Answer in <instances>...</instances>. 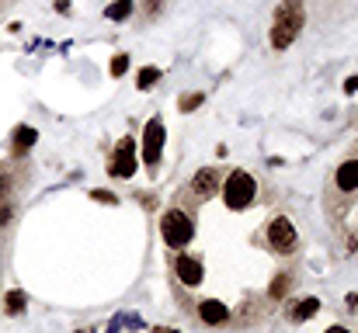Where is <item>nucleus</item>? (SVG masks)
<instances>
[{
    "mask_svg": "<svg viewBox=\"0 0 358 333\" xmlns=\"http://www.w3.org/2000/svg\"><path fill=\"white\" fill-rule=\"evenodd\" d=\"M303 0H282L278 10H275V21H271V45L275 49H289L296 42V35L303 31Z\"/></svg>",
    "mask_w": 358,
    "mask_h": 333,
    "instance_id": "f257e3e1",
    "label": "nucleus"
},
{
    "mask_svg": "<svg viewBox=\"0 0 358 333\" xmlns=\"http://www.w3.org/2000/svg\"><path fill=\"white\" fill-rule=\"evenodd\" d=\"M160 232H164V243H167V246H174V250L188 246V243H192V236H195L192 216H188V212H181V209H171V212L160 219Z\"/></svg>",
    "mask_w": 358,
    "mask_h": 333,
    "instance_id": "f03ea898",
    "label": "nucleus"
},
{
    "mask_svg": "<svg viewBox=\"0 0 358 333\" xmlns=\"http://www.w3.org/2000/svg\"><path fill=\"white\" fill-rule=\"evenodd\" d=\"M254 195H257V184H254V177L247 174V170H234L230 177H227V184H223V198H227V205L237 212V209H247L250 202H254Z\"/></svg>",
    "mask_w": 358,
    "mask_h": 333,
    "instance_id": "7ed1b4c3",
    "label": "nucleus"
},
{
    "mask_svg": "<svg viewBox=\"0 0 358 333\" xmlns=\"http://www.w3.org/2000/svg\"><path fill=\"white\" fill-rule=\"evenodd\" d=\"M143 156H146V167H153V174H157V163H160V156H164V121H160V118H150V121H146Z\"/></svg>",
    "mask_w": 358,
    "mask_h": 333,
    "instance_id": "20e7f679",
    "label": "nucleus"
},
{
    "mask_svg": "<svg viewBox=\"0 0 358 333\" xmlns=\"http://www.w3.org/2000/svg\"><path fill=\"white\" fill-rule=\"evenodd\" d=\"M268 246L275 253H292L296 250V225L289 219H271L268 222Z\"/></svg>",
    "mask_w": 358,
    "mask_h": 333,
    "instance_id": "39448f33",
    "label": "nucleus"
},
{
    "mask_svg": "<svg viewBox=\"0 0 358 333\" xmlns=\"http://www.w3.org/2000/svg\"><path fill=\"white\" fill-rule=\"evenodd\" d=\"M112 177H132L136 174V139L125 135L119 146H115V156H112Z\"/></svg>",
    "mask_w": 358,
    "mask_h": 333,
    "instance_id": "423d86ee",
    "label": "nucleus"
},
{
    "mask_svg": "<svg viewBox=\"0 0 358 333\" xmlns=\"http://www.w3.org/2000/svg\"><path fill=\"white\" fill-rule=\"evenodd\" d=\"M220 191V170L216 167H202L199 174H195V181H192V195L199 198V202H206V198H213Z\"/></svg>",
    "mask_w": 358,
    "mask_h": 333,
    "instance_id": "0eeeda50",
    "label": "nucleus"
},
{
    "mask_svg": "<svg viewBox=\"0 0 358 333\" xmlns=\"http://www.w3.org/2000/svg\"><path fill=\"white\" fill-rule=\"evenodd\" d=\"M174 267H178V278H181L185 285H199V281L206 278V271H202V264H199L195 257H188V253H181Z\"/></svg>",
    "mask_w": 358,
    "mask_h": 333,
    "instance_id": "6e6552de",
    "label": "nucleus"
},
{
    "mask_svg": "<svg viewBox=\"0 0 358 333\" xmlns=\"http://www.w3.org/2000/svg\"><path fill=\"white\" fill-rule=\"evenodd\" d=\"M199 316H202V323H209V327H216V323H227V306L223 302H216V299H206V302H199Z\"/></svg>",
    "mask_w": 358,
    "mask_h": 333,
    "instance_id": "1a4fd4ad",
    "label": "nucleus"
},
{
    "mask_svg": "<svg viewBox=\"0 0 358 333\" xmlns=\"http://www.w3.org/2000/svg\"><path fill=\"white\" fill-rule=\"evenodd\" d=\"M334 181H338V188H341V191H355V188H358V160H348V163H341V167H338V177H334Z\"/></svg>",
    "mask_w": 358,
    "mask_h": 333,
    "instance_id": "9d476101",
    "label": "nucleus"
},
{
    "mask_svg": "<svg viewBox=\"0 0 358 333\" xmlns=\"http://www.w3.org/2000/svg\"><path fill=\"white\" fill-rule=\"evenodd\" d=\"M35 139H38V132H35L31 125H21V128L14 132V149H17V153H24V149H31V146H35Z\"/></svg>",
    "mask_w": 358,
    "mask_h": 333,
    "instance_id": "9b49d317",
    "label": "nucleus"
},
{
    "mask_svg": "<svg viewBox=\"0 0 358 333\" xmlns=\"http://www.w3.org/2000/svg\"><path fill=\"white\" fill-rule=\"evenodd\" d=\"M157 80H160V70H157V66H146V70H139V77H136V87H139V91H150Z\"/></svg>",
    "mask_w": 358,
    "mask_h": 333,
    "instance_id": "f8f14e48",
    "label": "nucleus"
},
{
    "mask_svg": "<svg viewBox=\"0 0 358 333\" xmlns=\"http://www.w3.org/2000/svg\"><path fill=\"white\" fill-rule=\"evenodd\" d=\"M105 14H108V21H122V17H129V14H132V0H115Z\"/></svg>",
    "mask_w": 358,
    "mask_h": 333,
    "instance_id": "ddd939ff",
    "label": "nucleus"
},
{
    "mask_svg": "<svg viewBox=\"0 0 358 333\" xmlns=\"http://www.w3.org/2000/svg\"><path fill=\"white\" fill-rule=\"evenodd\" d=\"M317 309H320V302H317V299H303V302H299V309L292 313V320H310Z\"/></svg>",
    "mask_w": 358,
    "mask_h": 333,
    "instance_id": "4468645a",
    "label": "nucleus"
},
{
    "mask_svg": "<svg viewBox=\"0 0 358 333\" xmlns=\"http://www.w3.org/2000/svg\"><path fill=\"white\" fill-rule=\"evenodd\" d=\"M24 302H28V299H24V292H10V295H7V313H10V316L24 313Z\"/></svg>",
    "mask_w": 358,
    "mask_h": 333,
    "instance_id": "2eb2a0df",
    "label": "nucleus"
},
{
    "mask_svg": "<svg viewBox=\"0 0 358 333\" xmlns=\"http://www.w3.org/2000/svg\"><path fill=\"white\" fill-rule=\"evenodd\" d=\"M125 70H129V56H125V52H119V56L112 59V77H122Z\"/></svg>",
    "mask_w": 358,
    "mask_h": 333,
    "instance_id": "dca6fc26",
    "label": "nucleus"
},
{
    "mask_svg": "<svg viewBox=\"0 0 358 333\" xmlns=\"http://www.w3.org/2000/svg\"><path fill=\"white\" fill-rule=\"evenodd\" d=\"M206 98L202 94H188V98H181V111H192V108H199Z\"/></svg>",
    "mask_w": 358,
    "mask_h": 333,
    "instance_id": "f3484780",
    "label": "nucleus"
},
{
    "mask_svg": "<svg viewBox=\"0 0 358 333\" xmlns=\"http://www.w3.org/2000/svg\"><path fill=\"white\" fill-rule=\"evenodd\" d=\"M285 285H289V274H282V278L275 281V288H271V295H282V292H285Z\"/></svg>",
    "mask_w": 358,
    "mask_h": 333,
    "instance_id": "a211bd4d",
    "label": "nucleus"
},
{
    "mask_svg": "<svg viewBox=\"0 0 358 333\" xmlns=\"http://www.w3.org/2000/svg\"><path fill=\"white\" fill-rule=\"evenodd\" d=\"M94 198H98V202H115V195H112V191H94Z\"/></svg>",
    "mask_w": 358,
    "mask_h": 333,
    "instance_id": "6ab92c4d",
    "label": "nucleus"
},
{
    "mask_svg": "<svg viewBox=\"0 0 358 333\" xmlns=\"http://www.w3.org/2000/svg\"><path fill=\"white\" fill-rule=\"evenodd\" d=\"M345 91H348V94H352V91H358V77H355V80H348V84H345Z\"/></svg>",
    "mask_w": 358,
    "mask_h": 333,
    "instance_id": "aec40b11",
    "label": "nucleus"
},
{
    "mask_svg": "<svg viewBox=\"0 0 358 333\" xmlns=\"http://www.w3.org/2000/svg\"><path fill=\"white\" fill-rule=\"evenodd\" d=\"M7 219H10V209H3V212H0V225H7Z\"/></svg>",
    "mask_w": 358,
    "mask_h": 333,
    "instance_id": "412c9836",
    "label": "nucleus"
},
{
    "mask_svg": "<svg viewBox=\"0 0 358 333\" xmlns=\"http://www.w3.org/2000/svg\"><path fill=\"white\" fill-rule=\"evenodd\" d=\"M327 333H348V330H345V327H331Z\"/></svg>",
    "mask_w": 358,
    "mask_h": 333,
    "instance_id": "4be33fe9",
    "label": "nucleus"
},
{
    "mask_svg": "<svg viewBox=\"0 0 358 333\" xmlns=\"http://www.w3.org/2000/svg\"><path fill=\"white\" fill-rule=\"evenodd\" d=\"M160 333H174V330H160Z\"/></svg>",
    "mask_w": 358,
    "mask_h": 333,
    "instance_id": "5701e85b",
    "label": "nucleus"
}]
</instances>
